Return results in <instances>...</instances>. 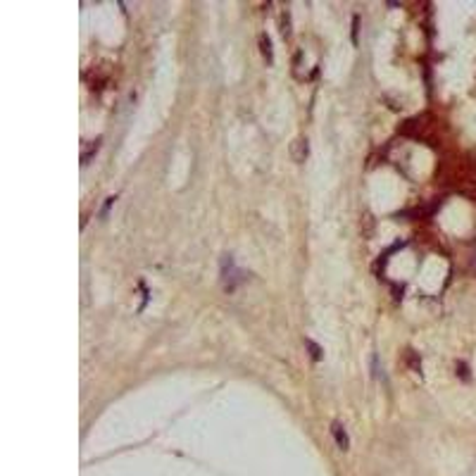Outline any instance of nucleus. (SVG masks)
I'll use <instances>...</instances> for the list:
<instances>
[{
  "label": "nucleus",
  "instance_id": "6e6552de",
  "mask_svg": "<svg viewBox=\"0 0 476 476\" xmlns=\"http://www.w3.org/2000/svg\"><path fill=\"white\" fill-rule=\"evenodd\" d=\"M460 376H462V379H467V376H469V369L464 367V362H460Z\"/></svg>",
  "mask_w": 476,
  "mask_h": 476
},
{
  "label": "nucleus",
  "instance_id": "423d86ee",
  "mask_svg": "<svg viewBox=\"0 0 476 476\" xmlns=\"http://www.w3.org/2000/svg\"><path fill=\"white\" fill-rule=\"evenodd\" d=\"M305 345H307V350H310V357H312V359H322V348H319L312 338H307V341H305Z\"/></svg>",
  "mask_w": 476,
  "mask_h": 476
},
{
  "label": "nucleus",
  "instance_id": "0eeeda50",
  "mask_svg": "<svg viewBox=\"0 0 476 476\" xmlns=\"http://www.w3.org/2000/svg\"><path fill=\"white\" fill-rule=\"evenodd\" d=\"M350 38H352V43H357V41H359V15L352 17V24H350Z\"/></svg>",
  "mask_w": 476,
  "mask_h": 476
},
{
  "label": "nucleus",
  "instance_id": "7ed1b4c3",
  "mask_svg": "<svg viewBox=\"0 0 476 476\" xmlns=\"http://www.w3.org/2000/svg\"><path fill=\"white\" fill-rule=\"evenodd\" d=\"M331 431H333V438H336L338 447H341V450H348V445H350V443H348V433H345L343 424H338V422H336V424L331 426Z\"/></svg>",
  "mask_w": 476,
  "mask_h": 476
},
{
  "label": "nucleus",
  "instance_id": "f257e3e1",
  "mask_svg": "<svg viewBox=\"0 0 476 476\" xmlns=\"http://www.w3.org/2000/svg\"><path fill=\"white\" fill-rule=\"evenodd\" d=\"M234 274L238 276V267H234V262H231V257H224V267H221V278H224V284H227V291H234V286H238V281L234 278Z\"/></svg>",
  "mask_w": 476,
  "mask_h": 476
},
{
  "label": "nucleus",
  "instance_id": "39448f33",
  "mask_svg": "<svg viewBox=\"0 0 476 476\" xmlns=\"http://www.w3.org/2000/svg\"><path fill=\"white\" fill-rule=\"evenodd\" d=\"M281 36L284 38L291 36V15H288V10H281Z\"/></svg>",
  "mask_w": 476,
  "mask_h": 476
},
{
  "label": "nucleus",
  "instance_id": "20e7f679",
  "mask_svg": "<svg viewBox=\"0 0 476 476\" xmlns=\"http://www.w3.org/2000/svg\"><path fill=\"white\" fill-rule=\"evenodd\" d=\"M260 50H262L264 60H267V62H271V41H269V36H267V34H262V36H260Z\"/></svg>",
  "mask_w": 476,
  "mask_h": 476
},
{
  "label": "nucleus",
  "instance_id": "f03ea898",
  "mask_svg": "<svg viewBox=\"0 0 476 476\" xmlns=\"http://www.w3.org/2000/svg\"><path fill=\"white\" fill-rule=\"evenodd\" d=\"M307 153H310V146H307V138L305 136H298L291 146V155H293L295 162H305L307 160Z\"/></svg>",
  "mask_w": 476,
  "mask_h": 476
}]
</instances>
